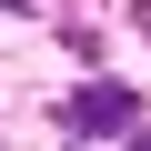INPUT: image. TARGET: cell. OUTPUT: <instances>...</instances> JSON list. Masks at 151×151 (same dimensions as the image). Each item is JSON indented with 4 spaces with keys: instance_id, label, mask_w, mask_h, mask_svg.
<instances>
[{
    "instance_id": "cell-1",
    "label": "cell",
    "mask_w": 151,
    "mask_h": 151,
    "mask_svg": "<svg viewBox=\"0 0 151 151\" xmlns=\"http://www.w3.org/2000/svg\"><path fill=\"white\" fill-rule=\"evenodd\" d=\"M131 111H141V101H131L121 81H91V91H70V101H60L70 131H131Z\"/></svg>"
},
{
    "instance_id": "cell-2",
    "label": "cell",
    "mask_w": 151,
    "mask_h": 151,
    "mask_svg": "<svg viewBox=\"0 0 151 151\" xmlns=\"http://www.w3.org/2000/svg\"><path fill=\"white\" fill-rule=\"evenodd\" d=\"M141 10H151V0H141Z\"/></svg>"
},
{
    "instance_id": "cell-3",
    "label": "cell",
    "mask_w": 151,
    "mask_h": 151,
    "mask_svg": "<svg viewBox=\"0 0 151 151\" xmlns=\"http://www.w3.org/2000/svg\"><path fill=\"white\" fill-rule=\"evenodd\" d=\"M141 151H151V141H141Z\"/></svg>"
}]
</instances>
